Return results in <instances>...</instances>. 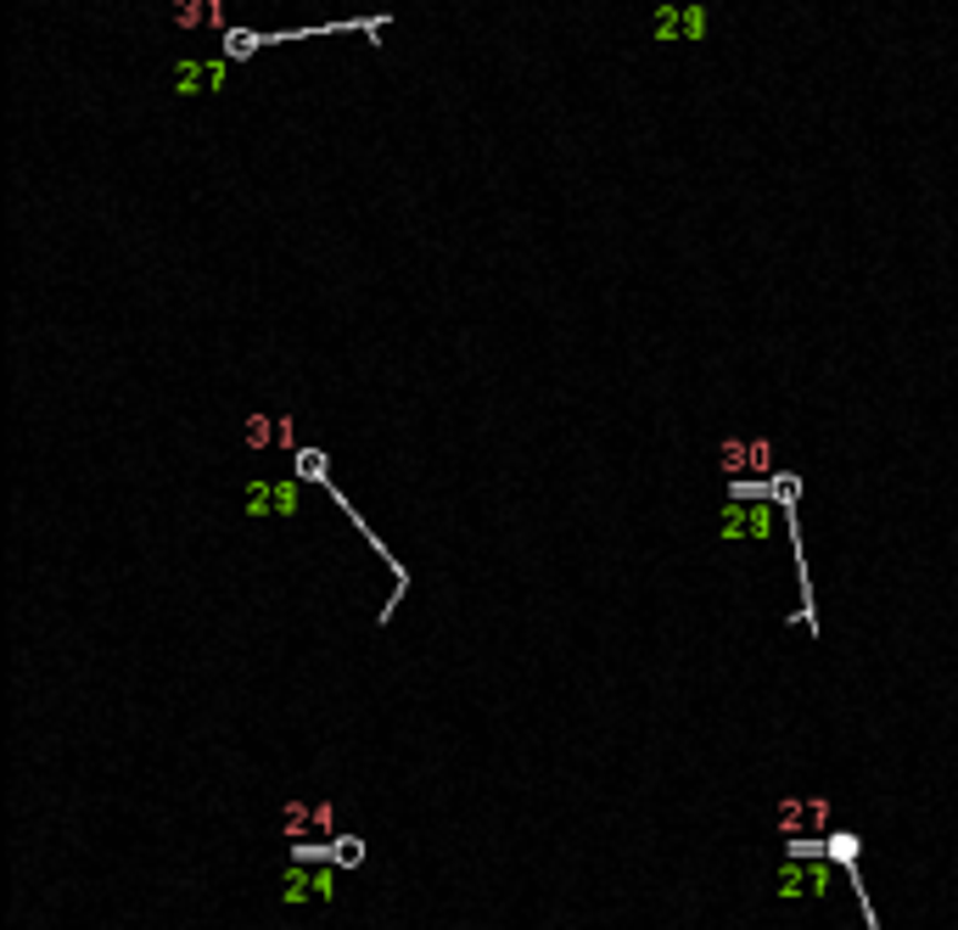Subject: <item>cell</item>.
Instances as JSON below:
<instances>
[{
    "mask_svg": "<svg viewBox=\"0 0 958 930\" xmlns=\"http://www.w3.org/2000/svg\"><path fill=\"white\" fill-rule=\"evenodd\" d=\"M740 466L768 471V443H723V471H735V477H740Z\"/></svg>",
    "mask_w": 958,
    "mask_h": 930,
    "instance_id": "cell-1",
    "label": "cell"
},
{
    "mask_svg": "<svg viewBox=\"0 0 958 930\" xmlns=\"http://www.w3.org/2000/svg\"><path fill=\"white\" fill-rule=\"evenodd\" d=\"M336 864H342V869L365 864V840H336Z\"/></svg>",
    "mask_w": 958,
    "mask_h": 930,
    "instance_id": "cell-2",
    "label": "cell"
},
{
    "mask_svg": "<svg viewBox=\"0 0 958 930\" xmlns=\"http://www.w3.org/2000/svg\"><path fill=\"white\" fill-rule=\"evenodd\" d=\"M830 853H835V864H852L857 858V840L852 835H830Z\"/></svg>",
    "mask_w": 958,
    "mask_h": 930,
    "instance_id": "cell-3",
    "label": "cell"
},
{
    "mask_svg": "<svg viewBox=\"0 0 958 930\" xmlns=\"http://www.w3.org/2000/svg\"><path fill=\"white\" fill-rule=\"evenodd\" d=\"M298 471H303V477H314V482H325V460H320V454H309V449L298 454Z\"/></svg>",
    "mask_w": 958,
    "mask_h": 930,
    "instance_id": "cell-4",
    "label": "cell"
},
{
    "mask_svg": "<svg viewBox=\"0 0 958 930\" xmlns=\"http://www.w3.org/2000/svg\"><path fill=\"white\" fill-rule=\"evenodd\" d=\"M247 427H252V432H247L252 449H264V443H270V420H247Z\"/></svg>",
    "mask_w": 958,
    "mask_h": 930,
    "instance_id": "cell-5",
    "label": "cell"
}]
</instances>
